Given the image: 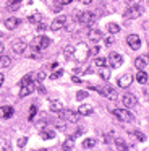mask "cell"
Returning a JSON list of instances; mask_svg holds the SVG:
<instances>
[{
  "label": "cell",
  "instance_id": "6da1fadb",
  "mask_svg": "<svg viewBox=\"0 0 149 151\" xmlns=\"http://www.w3.org/2000/svg\"><path fill=\"white\" fill-rule=\"evenodd\" d=\"M58 114H60V119H63L65 122H70V124H76L80 120V114L74 111H60Z\"/></svg>",
  "mask_w": 149,
  "mask_h": 151
},
{
  "label": "cell",
  "instance_id": "7a4b0ae2",
  "mask_svg": "<svg viewBox=\"0 0 149 151\" xmlns=\"http://www.w3.org/2000/svg\"><path fill=\"white\" fill-rule=\"evenodd\" d=\"M112 114L117 115L122 122H131L133 120V115L130 114V111H126V109H112Z\"/></svg>",
  "mask_w": 149,
  "mask_h": 151
},
{
  "label": "cell",
  "instance_id": "3957f363",
  "mask_svg": "<svg viewBox=\"0 0 149 151\" xmlns=\"http://www.w3.org/2000/svg\"><path fill=\"white\" fill-rule=\"evenodd\" d=\"M26 47H28V44H26V41L24 39H21V37H18V39H13V42H11V49H13V52H16V54H23L26 50Z\"/></svg>",
  "mask_w": 149,
  "mask_h": 151
},
{
  "label": "cell",
  "instance_id": "277c9868",
  "mask_svg": "<svg viewBox=\"0 0 149 151\" xmlns=\"http://www.w3.org/2000/svg\"><path fill=\"white\" fill-rule=\"evenodd\" d=\"M143 13L141 7H130L128 10L123 13V18H126V20H135V18H139Z\"/></svg>",
  "mask_w": 149,
  "mask_h": 151
},
{
  "label": "cell",
  "instance_id": "5b68a950",
  "mask_svg": "<svg viewBox=\"0 0 149 151\" xmlns=\"http://www.w3.org/2000/svg\"><path fill=\"white\" fill-rule=\"evenodd\" d=\"M78 17H80V23L84 24V26H91V24L96 21V18H94V13H91V12H84V13H80Z\"/></svg>",
  "mask_w": 149,
  "mask_h": 151
},
{
  "label": "cell",
  "instance_id": "8992f818",
  "mask_svg": "<svg viewBox=\"0 0 149 151\" xmlns=\"http://www.w3.org/2000/svg\"><path fill=\"white\" fill-rule=\"evenodd\" d=\"M109 62H110V67H112V68H118V67H122V63H123V57L120 55V54H117V52H112L109 55Z\"/></svg>",
  "mask_w": 149,
  "mask_h": 151
},
{
  "label": "cell",
  "instance_id": "52a82bcc",
  "mask_svg": "<svg viewBox=\"0 0 149 151\" xmlns=\"http://www.w3.org/2000/svg\"><path fill=\"white\" fill-rule=\"evenodd\" d=\"M126 42H128V46L131 47L133 50H138L139 47H141V39H139V36H136V34H128Z\"/></svg>",
  "mask_w": 149,
  "mask_h": 151
},
{
  "label": "cell",
  "instance_id": "ba28073f",
  "mask_svg": "<svg viewBox=\"0 0 149 151\" xmlns=\"http://www.w3.org/2000/svg\"><path fill=\"white\" fill-rule=\"evenodd\" d=\"M67 17H58V18H55L54 21H52V24H50V28H52V31H58V29H62V28H65L67 26Z\"/></svg>",
  "mask_w": 149,
  "mask_h": 151
},
{
  "label": "cell",
  "instance_id": "9c48e42d",
  "mask_svg": "<svg viewBox=\"0 0 149 151\" xmlns=\"http://www.w3.org/2000/svg\"><path fill=\"white\" fill-rule=\"evenodd\" d=\"M131 81H133V76L130 75V73H126V75L120 76L117 85H118V88H128V86L131 85Z\"/></svg>",
  "mask_w": 149,
  "mask_h": 151
},
{
  "label": "cell",
  "instance_id": "30bf717a",
  "mask_svg": "<svg viewBox=\"0 0 149 151\" xmlns=\"http://www.w3.org/2000/svg\"><path fill=\"white\" fill-rule=\"evenodd\" d=\"M99 93H102L104 96H107L109 99H117V91H113V88H110L109 85H104V88H99Z\"/></svg>",
  "mask_w": 149,
  "mask_h": 151
},
{
  "label": "cell",
  "instance_id": "8fae6325",
  "mask_svg": "<svg viewBox=\"0 0 149 151\" xmlns=\"http://www.w3.org/2000/svg\"><path fill=\"white\" fill-rule=\"evenodd\" d=\"M122 102H123V106H125L126 109H130V107H133V106L136 104V98L133 94H123Z\"/></svg>",
  "mask_w": 149,
  "mask_h": 151
},
{
  "label": "cell",
  "instance_id": "7c38bea8",
  "mask_svg": "<svg viewBox=\"0 0 149 151\" xmlns=\"http://www.w3.org/2000/svg\"><path fill=\"white\" fill-rule=\"evenodd\" d=\"M36 89V86H34V83H28V85H23L21 86V91H19V98H24V96H28V94H31L32 91Z\"/></svg>",
  "mask_w": 149,
  "mask_h": 151
},
{
  "label": "cell",
  "instance_id": "4fadbf2b",
  "mask_svg": "<svg viewBox=\"0 0 149 151\" xmlns=\"http://www.w3.org/2000/svg\"><path fill=\"white\" fill-rule=\"evenodd\" d=\"M13 112H15V109L11 106H3V107H0V119H10Z\"/></svg>",
  "mask_w": 149,
  "mask_h": 151
},
{
  "label": "cell",
  "instance_id": "5bb4252c",
  "mask_svg": "<svg viewBox=\"0 0 149 151\" xmlns=\"http://www.w3.org/2000/svg\"><path fill=\"white\" fill-rule=\"evenodd\" d=\"M18 26H19V20H18V18H6V20H5V28H6V29L13 31V29H16Z\"/></svg>",
  "mask_w": 149,
  "mask_h": 151
},
{
  "label": "cell",
  "instance_id": "9a60e30c",
  "mask_svg": "<svg viewBox=\"0 0 149 151\" xmlns=\"http://www.w3.org/2000/svg\"><path fill=\"white\" fill-rule=\"evenodd\" d=\"M102 37H104V33H102V31H99V29L89 31V39L92 41V42H97V41H100Z\"/></svg>",
  "mask_w": 149,
  "mask_h": 151
},
{
  "label": "cell",
  "instance_id": "2e32d148",
  "mask_svg": "<svg viewBox=\"0 0 149 151\" xmlns=\"http://www.w3.org/2000/svg\"><path fill=\"white\" fill-rule=\"evenodd\" d=\"M92 112H94V109L91 107V106H87V104H83V106L78 107V114L80 115H91Z\"/></svg>",
  "mask_w": 149,
  "mask_h": 151
},
{
  "label": "cell",
  "instance_id": "e0dca14e",
  "mask_svg": "<svg viewBox=\"0 0 149 151\" xmlns=\"http://www.w3.org/2000/svg\"><path fill=\"white\" fill-rule=\"evenodd\" d=\"M136 80H138V83H141V85H146V83H148V73H146L144 70H139V72L136 73Z\"/></svg>",
  "mask_w": 149,
  "mask_h": 151
},
{
  "label": "cell",
  "instance_id": "ac0fdd59",
  "mask_svg": "<svg viewBox=\"0 0 149 151\" xmlns=\"http://www.w3.org/2000/svg\"><path fill=\"white\" fill-rule=\"evenodd\" d=\"M50 111L52 112H60V111H63V104H62L60 101H50Z\"/></svg>",
  "mask_w": 149,
  "mask_h": 151
},
{
  "label": "cell",
  "instance_id": "d6986e66",
  "mask_svg": "<svg viewBox=\"0 0 149 151\" xmlns=\"http://www.w3.org/2000/svg\"><path fill=\"white\" fill-rule=\"evenodd\" d=\"M135 67H136L138 70H146L148 62H146V59H143V57H138V59L135 60Z\"/></svg>",
  "mask_w": 149,
  "mask_h": 151
},
{
  "label": "cell",
  "instance_id": "ffe728a7",
  "mask_svg": "<svg viewBox=\"0 0 149 151\" xmlns=\"http://www.w3.org/2000/svg\"><path fill=\"white\" fill-rule=\"evenodd\" d=\"M18 8H19V0H8V2H6V10L15 12V10H18Z\"/></svg>",
  "mask_w": 149,
  "mask_h": 151
},
{
  "label": "cell",
  "instance_id": "44dd1931",
  "mask_svg": "<svg viewBox=\"0 0 149 151\" xmlns=\"http://www.w3.org/2000/svg\"><path fill=\"white\" fill-rule=\"evenodd\" d=\"M49 46H50V39H49V37H45V36H41V41H39L37 49L42 50V49H47Z\"/></svg>",
  "mask_w": 149,
  "mask_h": 151
},
{
  "label": "cell",
  "instance_id": "7402d4cb",
  "mask_svg": "<svg viewBox=\"0 0 149 151\" xmlns=\"http://www.w3.org/2000/svg\"><path fill=\"white\" fill-rule=\"evenodd\" d=\"M41 20H42V15L39 13V12H34V13H31V15H29V18H28L29 23H34V24H37Z\"/></svg>",
  "mask_w": 149,
  "mask_h": 151
},
{
  "label": "cell",
  "instance_id": "603a6c76",
  "mask_svg": "<svg viewBox=\"0 0 149 151\" xmlns=\"http://www.w3.org/2000/svg\"><path fill=\"white\" fill-rule=\"evenodd\" d=\"M74 52H76V47H74L73 44H70V46H67L63 49V57H65V59H68V57H71Z\"/></svg>",
  "mask_w": 149,
  "mask_h": 151
},
{
  "label": "cell",
  "instance_id": "cb8c5ba5",
  "mask_svg": "<svg viewBox=\"0 0 149 151\" xmlns=\"http://www.w3.org/2000/svg\"><path fill=\"white\" fill-rule=\"evenodd\" d=\"M73 148H74V138L73 137H68L67 140L63 141V150L70 151V150H73Z\"/></svg>",
  "mask_w": 149,
  "mask_h": 151
},
{
  "label": "cell",
  "instance_id": "d4e9b609",
  "mask_svg": "<svg viewBox=\"0 0 149 151\" xmlns=\"http://www.w3.org/2000/svg\"><path fill=\"white\" fill-rule=\"evenodd\" d=\"M54 137H55L54 130H41V138L42 140H52Z\"/></svg>",
  "mask_w": 149,
  "mask_h": 151
},
{
  "label": "cell",
  "instance_id": "484cf974",
  "mask_svg": "<svg viewBox=\"0 0 149 151\" xmlns=\"http://www.w3.org/2000/svg\"><path fill=\"white\" fill-rule=\"evenodd\" d=\"M99 76H100L102 80H105V81H107V80L110 78V70L107 68V67H100V70H99Z\"/></svg>",
  "mask_w": 149,
  "mask_h": 151
},
{
  "label": "cell",
  "instance_id": "4316f807",
  "mask_svg": "<svg viewBox=\"0 0 149 151\" xmlns=\"http://www.w3.org/2000/svg\"><path fill=\"white\" fill-rule=\"evenodd\" d=\"M96 146V140L94 138H86V140L83 141V148L84 150H91V148Z\"/></svg>",
  "mask_w": 149,
  "mask_h": 151
},
{
  "label": "cell",
  "instance_id": "83f0119b",
  "mask_svg": "<svg viewBox=\"0 0 149 151\" xmlns=\"http://www.w3.org/2000/svg\"><path fill=\"white\" fill-rule=\"evenodd\" d=\"M11 65V57L8 55H0V67H10Z\"/></svg>",
  "mask_w": 149,
  "mask_h": 151
},
{
  "label": "cell",
  "instance_id": "f1b7e54d",
  "mask_svg": "<svg viewBox=\"0 0 149 151\" xmlns=\"http://www.w3.org/2000/svg\"><path fill=\"white\" fill-rule=\"evenodd\" d=\"M107 31H109L110 34H117V33H120V26L115 23H109L107 24Z\"/></svg>",
  "mask_w": 149,
  "mask_h": 151
},
{
  "label": "cell",
  "instance_id": "f546056e",
  "mask_svg": "<svg viewBox=\"0 0 149 151\" xmlns=\"http://www.w3.org/2000/svg\"><path fill=\"white\" fill-rule=\"evenodd\" d=\"M32 78H34V75H32V73H28L26 76H23V78H21V81H19V86H23V85H28V83H31V81H32Z\"/></svg>",
  "mask_w": 149,
  "mask_h": 151
},
{
  "label": "cell",
  "instance_id": "4dcf8cb0",
  "mask_svg": "<svg viewBox=\"0 0 149 151\" xmlns=\"http://www.w3.org/2000/svg\"><path fill=\"white\" fill-rule=\"evenodd\" d=\"M94 65L96 67H105L107 59H104V57H96V59H94Z\"/></svg>",
  "mask_w": 149,
  "mask_h": 151
},
{
  "label": "cell",
  "instance_id": "1f68e13d",
  "mask_svg": "<svg viewBox=\"0 0 149 151\" xmlns=\"http://www.w3.org/2000/svg\"><path fill=\"white\" fill-rule=\"evenodd\" d=\"M128 7H139L143 4V0H125Z\"/></svg>",
  "mask_w": 149,
  "mask_h": 151
},
{
  "label": "cell",
  "instance_id": "d6a6232c",
  "mask_svg": "<svg viewBox=\"0 0 149 151\" xmlns=\"http://www.w3.org/2000/svg\"><path fill=\"white\" fill-rule=\"evenodd\" d=\"M99 52H100V46H92V47L89 49V55H91V57H96Z\"/></svg>",
  "mask_w": 149,
  "mask_h": 151
},
{
  "label": "cell",
  "instance_id": "836d02e7",
  "mask_svg": "<svg viewBox=\"0 0 149 151\" xmlns=\"http://www.w3.org/2000/svg\"><path fill=\"white\" fill-rule=\"evenodd\" d=\"M62 75H63V70L58 68V70H55V72L50 73V80H57V78H60Z\"/></svg>",
  "mask_w": 149,
  "mask_h": 151
},
{
  "label": "cell",
  "instance_id": "e575fe53",
  "mask_svg": "<svg viewBox=\"0 0 149 151\" xmlns=\"http://www.w3.org/2000/svg\"><path fill=\"white\" fill-rule=\"evenodd\" d=\"M87 96H89V94H87V91H78L76 93V99H78V101H83V99L87 98Z\"/></svg>",
  "mask_w": 149,
  "mask_h": 151
},
{
  "label": "cell",
  "instance_id": "d590c367",
  "mask_svg": "<svg viewBox=\"0 0 149 151\" xmlns=\"http://www.w3.org/2000/svg\"><path fill=\"white\" fill-rule=\"evenodd\" d=\"M55 127L58 128V130H65V127H67V124L63 122V119H60V120L55 122Z\"/></svg>",
  "mask_w": 149,
  "mask_h": 151
},
{
  "label": "cell",
  "instance_id": "8d00e7d4",
  "mask_svg": "<svg viewBox=\"0 0 149 151\" xmlns=\"http://www.w3.org/2000/svg\"><path fill=\"white\" fill-rule=\"evenodd\" d=\"M36 111H37V107H36V106H31V107H29V120H32V119H34V115H36Z\"/></svg>",
  "mask_w": 149,
  "mask_h": 151
},
{
  "label": "cell",
  "instance_id": "74e56055",
  "mask_svg": "<svg viewBox=\"0 0 149 151\" xmlns=\"http://www.w3.org/2000/svg\"><path fill=\"white\" fill-rule=\"evenodd\" d=\"M36 78H37V81H42V80L45 78V72H44V70H41V72H37V75H36Z\"/></svg>",
  "mask_w": 149,
  "mask_h": 151
},
{
  "label": "cell",
  "instance_id": "f35d334b",
  "mask_svg": "<svg viewBox=\"0 0 149 151\" xmlns=\"http://www.w3.org/2000/svg\"><path fill=\"white\" fill-rule=\"evenodd\" d=\"M135 135H136V138H138L139 141H146V135L144 133H141V132H135Z\"/></svg>",
  "mask_w": 149,
  "mask_h": 151
},
{
  "label": "cell",
  "instance_id": "ab89813d",
  "mask_svg": "<svg viewBox=\"0 0 149 151\" xmlns=\"http://www.w3.org/2000/svg\"><path fill=\"white\" fill-rule=\"evenodd\" d=\"M104 42H105V46H112V44H113V37H112V36L104 37Z\"/></svg>",
  "mask_w": 149,
  "mask_h": 151
},
{
  "label": "cell",
  "instance_id": "60d3db41",
  "mask_svg": "<svg viewBox=\"0 0 149 151\" xmlns=\"http://www.w3.org/2000/svg\"><path fill=\"white\" fill-rule=\"evenodd\" d=\"M26 143H28V138H26V137H23V138H19V140H18V146L19 148H23Z\"/></svg>",
  "mask_w": 149,
  "mask_h": 151
},
{
  "label": "cell",
  "instance_id": "b9f144b4",
  "mask_svg": "<svg viewBox=\"0 0 149 151\" xmlns=\"http://www.w3.org/2000/svg\"><path fill=\"white\" fill-rule=\"evenodd\" d=\"M39 41H41V36H37V37H34V39H32V44H31V46L34 47V49H37V46H39Z\"/></svg>",
  "mask_w": 149,
  "mask_h": 151
},
{
  "label": "cell",
  "instance_id": "7bdbcfd3",
  "mask_svg": "<svg viewBox=\"0 0 149 151\" xmlns=\"http://www.w3.org/2000/svg\"><path fill=\"white\" fill-rule=\"evenodd\" d=\"M73 0H57V4H60V5H68V4H71Z\"/></svg>",
  "mask_w": 149,
  "mask_h": 151
},
{
  "label": "cell",
  "instance_id": "ee69618b",
  "mask_svg": "<svg viewBox=\"0 0 149 151\" xmlns=\"http://www.w3.org/2000/svg\"><path fill=\"white\" fill-rule=\"evenodd\" d=\"M44 29H45V24L39 21V23H37V31H39V33H41V31H44Z\"/></svg>",
  "mask_w": 149,
  "mask_h": 151
},
{
  "label": "cell",
  "instance_id": "f6af8a7d",
  "mask_svg": "<svg viewBox=\"0 0 149 151\" xmlns=\"http://www.w3.org/2000/svg\"><path fill=\"white\" fill-rule=\"evenodd\" d=\"M37 91L44 94V93H45V88H44V86H42V85H39V86H37Z\"/></svg>",
  "mask_w": 149,
  "mask_h": 151
},
{
  "label": "cell",
  "instance_id": "bcb514c9",
  "mask_svg": "<svg viewBox=\"0 0 149 151\" xmlns=\"http://www.w3.org/2000/svg\"><path fill=\"white\" fill-rule=\"evenodd\" d=\"M62 10V5L60 4H55V7H54V12H60Z\"/></svg>",
  "mask_w": 149,
  "mask_h": 151
},
{
  "label": "cell",
  "instance_id": "7dc6e473",
  "mask_svg": "<svg viewBox=\"0 0 149 151\" xmlns=\"http://www.w3.org/2000/svg\"><path fill=\"white\" fill-rule=\"evenodd\" d=\"M71 81H73V83H76V85H80V83H81V80H80V78H76V76H73V78H71Z\"/></svg>",
  "mask_w": 149,
  "mask_h": 151
},
{
  "label": "cell",
  "instance_id": "c3c4849f",
  "mask_svg": "<svg viewBox=\"0 0 149 151\" xmlns=\"http://www.w3.org/2000/svg\"><path fill=\"white\" fill-rule=\"evenodd\" d=\"M80 2L83 5H91V2H92V0H80Z\"/></svg>",
  "mask_w": 149,
  "mask_h": 151
},
{
  "label": "cell",
  "instance_id": "681fc988",
  "mask_svg": "<svg viewBox=\"0 0 149 151\" xmlns=\"http://www.w3.org/2000/svg\"><path fill=\"white\" fill-rule=\"evenodd\" d=\"M29 57H31V59H41V54H31Z\"/></svg>",
  "mask_w": 149,
  "mask_h": 151
},
{
  "label": "cell",
  "instance_id": "f907efd6",
  "mask_svg": "<svg viewBox=\"0 0 149 151\" xmlns=\"http://www.w3.org/2000/svg\"><path fill=\"white\" fill-rule=\"evenodd\" d=\"M3 80H5V76H3V73H0V86L3 85Z\"/></svg>",
  "mask_w": 149,
  "mask_h": 151
},
{
  "label": "cell",
  "instance_id": "816d5d0a",
  "mask_svg": "<svg viewBox=\"0 0 149 151\" xmlns=\"http://www.w3.org/2000/svg\"><path fill=\"white\" fill-rule=\"evenodd\" d=\"M74 73H78V75H81V73H83V70H81V68H74Z\"/></svg>",
  "mask_w": 149,
  "mask_h": 151
},
{
  "label": "cell",
  "instance_id": "f5cc1de1",
  "mask_svg": "<svg viewBox=\"0 0 149 151\" xmlns=\"http://www.w3.org/2000/svg\"><path fill=\"white\" fill-rule=\"evenodd\" d=\"M3 49H5V47H3V44H0V54L3 52Z\"/></svg>",
  "mask_w": 149,
  "mask_h": 151
},
{
  "label": "cell",
  "instance_id": "db71d44e",
  "mask_svg": "<svg viewBox=\"0 0 149 151\" xmlns=\"http://www.w3.org/2000/svg\"><path fill=\"white\" fill-rule=\"evenodd\" d=\"M0 37H2V33H0Z\"/></svg>",
  "mask_w": 149,
  "mask_h": 151
},
{
  "label": "cell",
  "instance_id": "11a10c76",
  "mask_svg": "<svg viewBox=\"0 0 149 151\" xmlns=\"http://www.w3.org/2000/svg\"><path fill=\"white\" fill-rule=\"evenodd\" d=\"M19 2H21V0H19Z\"/></svg>",
  "mask_w": 149,
  "mask_h": 151
}]
</instances>
